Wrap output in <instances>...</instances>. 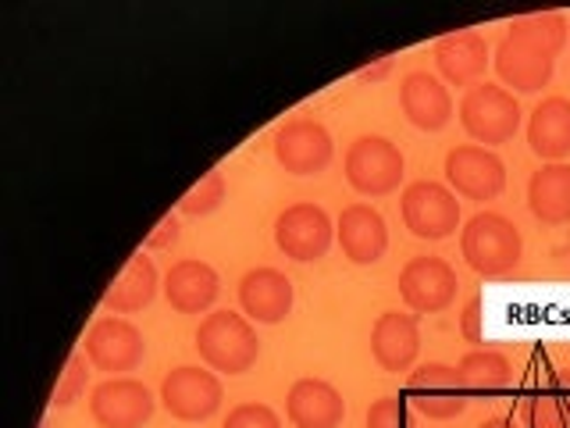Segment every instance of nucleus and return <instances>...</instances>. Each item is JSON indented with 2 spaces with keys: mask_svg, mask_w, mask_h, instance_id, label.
Masks as SVG:
<instances>
[{
  "mask_svg": "<svg viewBox=\"0 0 570 428\" xmlns=\"http://www.w3.org/2000/svg\"><path fill=\"white\" fill-rule=\"evenodd\" d=\"M196 357L218 374H246L261 357L254 321L239 311H210L196 329Z\"/></svg>",
  "mask_w": 570,
  "mask_h": 428,
  "instance_id": "nucleus-1",
  "label": "nucleus"
},
{
  "mask_svg": "<svg viewBox=\"0 0 570 428\" xmlns=\"http://www.w3.org/2000/svg\"><path fill=\"white\" fill-rule=\"evenodd\" d=\"M460 254L471 272H478L481 279H503L521 264L524 254L521 228L510 218H503V214L481 211L460 228Z\"/></svg>",
  "mask_w": 570,
  "mask_h": 428,
  "instance_id": "nucleus-2",
  "label": "nucleus"
},
{
  "mask_svg": "<svg viewBox=\"0 0 570 428\" xmlns=\"http://www.w3.org/2000/svg\"><path fill=\"white\" fill-rule=\"evenodd\" d=\"M460 125L478 147H503L521 129V100L499 82H478L460 100Z\"/></svg>",
  "mask_w": 570,
  "mask_h": 428,
  "instance_id": "nucleus-3",
  "label": "nucleus"
},
{
  "mask_svg": "<svg viewBox=\"0 0 570 428\" xmlns=\"http://www.w3.org/2000/svg\"><path fill=\"white\" fill-rule=\"evenodd\" d=\"M343 172H346V183L361 196H389L403 183L406 160H403V150L389 136L371 133L350 143Z\"/></svg>",
  "mask_w": 570,
  "mask_h": 428,
  "instance_id": "nucleus-4",
  "label": "nucleus"
},
{
  "mask_svg": "<svg viewBox=\"0 0 570 428\" xmlns=\"http://www.w3.org/2000/svg\"><path fill=\"white\" fill-rule=\"evenodd\" d=\"M225 389L218 371L200 368V364H178L165 374L160 382V403L175 418L186 425H204L222 410Z\"/></svg>",
  "mask_w": 570,
  "mask_h": 428,
  "instance_id": "nucleus-5",
  "label": "nucleus"
},
{
  "mask_svg": "<svg viewBox=\"0 0 570 428\" xmlns=\"http://www.w3.org/2000/svg\"><path fill=\"white\" fill-rule=\"evenodd\" d=\"M400 218L403 225L414 232L417 240H450L460 228V201L450 186L432 183V178H421V183H410L400 193Z\"/></svg>",
  "mask_w": 570,
  "mask_h": 428,
  "instance_id": "nucleus-6",
  "label": "nucleus"
},
{
  "mask_svg": "<svg viewBox=\"0 0 570 428\" xmlns=\"http://www.w3.org/2000/svg\"><path fill=\"white\" fill-rule=\"evenodd\" d=\"M335 243V222L328 218V211L321 204L299 201L289 204L275 218V246L289 261L311 264L321 261Z\"/></svg>",
  "mask_w": 570,
  "mask_h": 428,
  "instance_id": "nucleus-7",
  "label": "nucleus"
},
{
  "mask_svg": "<svg viewBox=\"0 0 570 428\" xmlns=\"http://www.w3.org/2000/svg\"><path fill=\"white\" fill-rule=\"evenodd\" d=\"M492 65H495L499 86H507L510 94H539V89L549 86L557 58H552L546 47H539L534 40H528L524 32H517L510 26L495 47Z\"/></svg>",
  "mask_w": 570,
  "mask_h": 428,
  "instance_id": "nucleus-8",
  "label": "nucleus"
},
{
  "mask_svg": "<svg viewBox=\"0 0 570 428\" xmlns=\"http://www.w3.org/2000/svg\"><path fill=\"white\" fill-rule=\"evenodd\" d=\"M445 183L456 196H468L474 204H489L507 189V165L503 157L492 154L478 143H463L445 154Z\"/></svg>",
  "mask_w": 570,
  "mask_h": 428,
  "instance_id": "nucleus-9",
  "label": "nucleus"
},
{
  "mask_svg": "<svg viewBox=\"0 0 570 428\" xmlns=\"http://www.w3.org/2000/svg\"><path fill=\"white\" fill-rule=\"evenodd\" d=\"M460 279L453 272V264L435 254L410 257L400 272V296L417 318L421 314H442L456 300Z\"/></svg>",
  "mask_w": 570,
  "mask_h": 428,
  "instance_id": "nucleus-10",
  "label": "nucleus"
},
{
  "mask_svg": "<svg viewBox=\"0 0 570 428\" xmlns=\"http://www.w3.org/2000/svg\"><path fill=\"white\" fill-rule=\"evenodd\" d=\"M82 353L89 357L94 368H100L107 374H125L142 364V357H147V339H142V332L132 325V321L107 314L86 329Z\"/></svg>",
  "mask_w": 570,
  "mask_h": 428,
  "instance_id": "nucleus-11",
  "label": "nucleus"
},
{
  "mask_svg": "<svg viewBox=\"0 0 570 428\" xmlns=\"http://www.w3.org/2000/svg\"><path fill=\"white\" fill-rule=\"evenodd\" d=\"M406 397L424 418L435 421L460 418L468 410V386H463L460 371L439 361L417 364L406 374Z\"/></svg>",
  "mask_w": 570,
  "mask_h": 428,
  "instance_id": "nucleus-12",
  "label": "nucleus"
},
{
  "mask_svg": "<svg viewBox=\"0 0 570 428\" xmlns=\"http://www.w3.org/2000/svg\"><path fill=\"white\" fill-rule=\"evenodd\" d=\"M335 143L317 118H289L275 133V160L289 175H317L332 165Z\"/></svg>",
  "mask_w": 570,
  "mask_h": 428,
  "instance_id": "nucleus-13",
  "label": "nucleus"
},
{
  "mask_svg": "<svg viewBox=\"0 0 570 428\" xmlns=\"http://www.w3.org/2000/svg\"><path fill=\"white\" fill-rule=\"evenodd\" d=\"M154 407V392L139 379H107L89 392V415L100 428H142Z\"/></svg>",
  "mask_w": 570,
  "mask_h": 428,
  "instance_id": "nucleus-14",
  "label": "nucleus"
},
{
  "mask_svg": "<svg viewBox=\"0 0 570 428\" xmlns=\"http://www.w3.org/2000/svg\"><path fill=\"white\" fill-rule=\"evenodd\" d=\"M371 357L382 371L403 374L417 368L421 321L414 311H385L371 329Z\"/></svg>",
  "mask_w": 570,
  "mask_h": 428,
  "instance_id": "nucleus-15",
  "label": "nucleus"
},
{
  "mask_svg": "<svg viewBox=\"0 0 570 428\" xmlns=\"http://www.w3.org/2000/svg\"><path fill=\"white\" fill-rule=\"evenodd\" d=\"M239 308L249 321L257 325H278V321L289 318L293 303H296V290L285 272L278 268H249V272L239 279Z\"/></svg>",
  "mask_w": 570,
  "mask_h": 428,
  "instance_id": "nucleus-16",
  "label": "nucleus"
},
{
  "mask_svg": "<svg viewBox=\"0 0 570 428\" xmlns=\"http://www.w3.org/2000/svg\"><path fill=\"white\" fill-rule=\"evenodd\" d=\"M400 111L421 133H442L453 118V97L432 71H406L400 82Z\"/></svg>",
  "mask_w": 570,
  "mask_h": 428,
  "instance_id": "nucleus-17",
  "label": "nucleus"
},
{
  "mask_svg": "<svg viewBox=\"0 0 570 428\" xmlns=\"http://www.w3.org/2000/svg\"><path fill=\"white\" fill-rule=\"evenodd\" d=\"M435 68L445 86L471 89L489 71V43L474 29H456L435 40Z\"/></svg>",
  "mask_w": 570,
  "mask_h": 428,
  "instance_id": "nucleus-18",
  "label": "nucleus"
},
{
  "mask_svg": "<svg viewBox=\"0 0 570 428\" xmlns=\"http://www.w3.org/2000/svg\"><path fill=\"white\" fill-rule=\"evenodd\" d=\"M222 293V279L207 261L183 257L168 268L165 275V300L178 314H204L214 308V300Z\"/></svg>",
  "mask_w": 570,
  "mask_h": 428,
  "instance_id": "nucleus-19",
  "label": "nucleus"
},
{
  "mask_svg": "<svg viewBox=\"0 0 570 428\" xmlns=\"http://www.w3.org/2000/svg\"><path fill=\"white\" fill-rule=\"evenodd\" d=\"M335 240H338V250L346 254V261L374 264V261H382L389 250V225L371 204H350L338 214Z\"/></svg>",
  "mask_w": 570,
  "mask_h": 428,
  "instance_id": "nucleus-20",
  "label": "nucleus"
},
{
  "mask_svg": "<svg viewBox=\"0 0 570 428\" xmlns=\"http://www.w3.org/2000/svg\"><path fill=\"white\" fill-rule=\"evenodd\" d=\"M285 415L296 428H338L346 418V400L325 379H299L285 392Z\"/></svg>",
  "mask_w": 570,
  "mask_h": 428,
  "instance_id": "nucleus-21",
  "label": "nucleus"
},
{
  "mask_svg": "<svg viewBox=\"0 0 570 428\" xmlns=\"http://www.w3.org/2000/svg\"><path fill=\"white\" fill-rule=\"evenodd\" d=\"M528 147L546 165H563L570 154V100L546 97L528 118Z\"/></svg>",
  "mask_w": 570,
  "mask_h": 428,
  "instance_id": "nucleus-22",
  "label": "nucleus"
},
{
  "mask_svg": "<svg viewBox=\"0 0 570 428\" xmlns=\"http://www.w3.org/2000/svg\"><path fill=\"white\" fill-rule=\"evenodd\" d=\"M157 290H165V282L157 275V264L150 254H132L125 272L118 275V282L107 290L104 308L111 314H139L147 311L157 300Z\"/></svg>",
  "mask_w": 570,
  "mask_h": 428,
  "instance_id": "nucleus-23",
  "label": "nucleus"
},
{
  "mask_svg": "<svg viewBox=\"0 0 570 428\" xmlns=\"http://www.w3.org/2000/svg\"><path fill=\"white\" fill-rule=\"evenodd\" d=\"M528 211L542 225L570 222V165H542L528 178Z\"/></svg>",
  "mask_w": 570,
  "mask_h": 428,
  "instance_id": "nucleus-24",
  "label": "nucleus"
},
{
  "mask_svg": "<svg viewBox=\"0 0 570 428\" xmlns=\"http://www.w3.org/2000/svg\"><path fill=\"white\" fill-rule=\"evenodd\" d=\"M456 371H460L463 386H468V392H499L513 379L507 353H499L492 347H478L471 353H463Z\"/></svg>",
  "mask_w": 570,
  "mask_h": 428,
  "instance_id": "nucleus-25",
  "label": "nucleus"
},
{
  "mask_svg": "<svg viewBox=\"0 0 570 428\" xmlns=\"http://www.w3.org/2000/svg\"><path fill=\"white\" fill-rule=\"evenodd\" d=\"M517 32H524L528 40H534L539 47H546L552 58H560V54L570 47V26L567 18L557 14V11H542V14H524V18H513L510 22Z\"/></svg>",
  "mask_w": 570,
  "mask_h": 428,
  "instance_id": "nucleus-26",
  "label": "nucleus"
},
{
  "mask_svg": "<svg viewBox=\"0 0 570 428\" xmlns=\"http://www.w3.org/2000/svg\"><path fill=\"white\" fill-rule=\"evenodd\" d=\"M225 196H228L225 172L222 168H210L189 193L178 196L175 211L178 214H189V218H207V214H214V211L225 204Z\"/></svg>",
  "mask_w": 570,
  "mask_h": 428,
  "instance_id": "nucleus-27",
  "label": "nucleus"
},
{
  "mask_svg": "<svg viewBox=\"0 0 570 428\" xmlns=\"http://www.w3.org/2000/svg\"><path fill=\"white\" fill-rule=\"evenodd\" d=\"M524 428H567V410L552 392H531L521 403Z\"/></svg>",
  "mask_w": 570,
  "mask_h": 428,
  "instance_id": "nucleus-28",
  "label": "nucleus"
},
{
  "mask_svg": "<svg viewBox=\"0 0 570 428\" xmlns=\"http://www.w3.org/2000/svg\"><path fill=\"white\" fill-rule=\"evenodd\" d=\"M89 379V357L86 353H71L65 368H61V379L50 392V403L53 407H71L79 397H82V386Z\"/></svg>",
  "mask_w": 570,
  "mask_h": 428,
  "instance_id": "nucleus-29",
  "label": "nucleus"
},
{
  "mask_svg": "<svg viewBox=\"0 0 570 428\" xmlns=\"http://www.w3.org/2000/svg\"><path fill=\"white\" fill-rule=\"evenodd\" d=\"M222 428H282V418L267 403H239L225 415Z\"/></svg>",
  "mask_w": 570,
  "mask_h": 428,
  "instance_id": "nucleus-30",
  "label": "nucleus"
},
{
  "mask_svg": "<svg viewBox=\"0 0 570 428\" xmlns=\"http://www.w3.org/2000/svg\"><path fill=\"white\" fill-rule=\"evenodd\" d=\"M406 425H410V415L400 397H382L367 407L364 428H406Z\"/></svg>",
  "mask_w": 570,
  "mask_h": 428,
  "instance_id": "nucleus-31",
  "label": "nucleus"
},
{
  "mask_svg": "<svg viewBox=\"0 0 570 428\" xmlns=\"http://www.w3.org/2000/svg\"><path fill=\"white\" fill-rule=\"evenodd\" d=\"M460 335L468 339V343H474V347H481V339H485V303H481V296H471L468 303H463Z\"/></svg>",
  "mask_w": 570,
  "mask_h": 428,
  "instance_id": "nucleus-32",
  "label": "nucleus"
},
{
  "mask_svg": "<svg viewBox=\"0 0 570 428\" xmlns=\"http://www.w3.org/2000/svg\"><path fill=\"white\" fill-rule=\"evenodd\" d=\"M178 236H183V222H178V214H165V218H160L157 225H154V232L147 236V246L150 254L154 250H168V246H175L178 243Z\"/></svg>",
  "mask_w": 570,
  "mask_h": 428,
  "instance_id": "nucleus-33",
  "label": "nucleus"
},
{
  "mask_svg": "<svg viewBox=\"0 0 570 428\" xmlns=\"http://www.w3.org/2000/svg\"><path fill=\"white\" fill-rule=\"evenodd\" d=\"M392 58H382V61H374V65H364L361 71H356V79L361 82H382V79H389V71H392Z\"/></svg>",
  "mask_w": 570,
  "mask_h": 428,
  "instance_id": "nucleus-34",
  "label": "nucleus"
},
{
  "mask_svg": "<svg viewBox=\"0 0 570 428\" xmlns=\"http://www.w3.org/2000/svg\"><path fill=\"white\" fill-rule=\"evenodd\" d=\"M557 392H560V403H563L567 418H570V368L557 371Z\"/></svg>",
  "mask_w": 570,
  "mask_h": 428,
  "instance_id": "nucleus-35",
  "label": "nucleus"
},
{
  "mask_svg": "<svg viewBox=\"0 0 570 428\" xmlns=\"http://www.w3.org/2000/svg\"><path fill=\"white\" fill-rule=\"evenodd\" d=\"M478 428H517V425L507 421V418H489V421H481Z\"/></svg>",
  "mask_w": 570,
  "mask_h": 428,
  "instance_id": "nucleus-36",
  "label": "nucleus"
}]
</instances>
